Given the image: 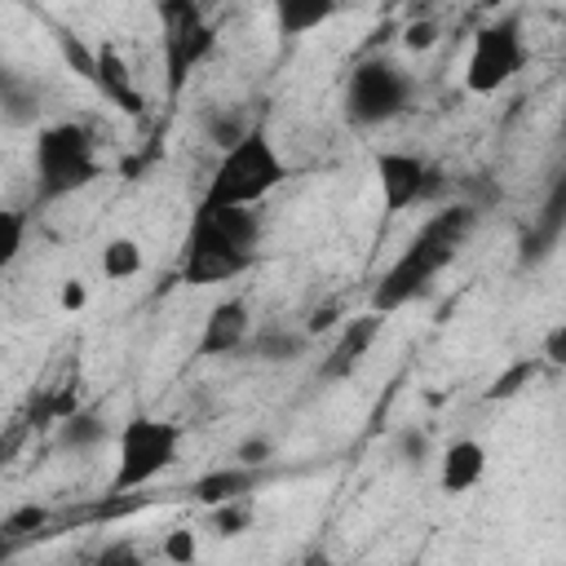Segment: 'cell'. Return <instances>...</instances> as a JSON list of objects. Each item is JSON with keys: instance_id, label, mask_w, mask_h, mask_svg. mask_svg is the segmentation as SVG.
I'll return each instance as SVG.
<instances>
[{"instance_id": "1", "label": "cell", "mask_w": 566, "mask_h": 566, "mask_svg": "<svg viewBox=\"0 0 566 566\" xmlns=\"http://www.w3.org/2000/svg\"><path fill=\"white\" fill-rule=\"evenodd\" d=\"M473 230H478V208H469V203H455V208L433 212L424 221V230L402 248V256L371 287V310L376 314H394L407 301H416L429 287V279L469 243Z\"/></svg>"}, {"instance_id": "22", "label": "cell", "mask_w": 566, "mask_h": 566, "mask_svg": "<svg viewBox=\"0 0 566 566\" xmlns=\"http://www.w3.org/2000/svg\"><path fill=\"white\" fill-rule=\"evenodd\" d=\"M212 526H217V535H239V531H248L252 526V500L248 495H239V500H226V504H217L212 509Z\"/></svg>"}, {"instance_id": "9", "label": "cell", "mask_w": 566, "mask_h": 566, "mask_svg": "<svg viewBox=\"0 0 566 566\" xmlns=\"http://www.w3.org/2000/svg\"><path fill=\"white\" fill-rule=\"evenodd\" d=\"M376 186L385 212H407L429 190V168L411 150H376Z\"/></svg>"}, {"instance_id": "2", "label": "cell", "mask_w": 566, "mask_h": 566, "mask_svg": "<svg viewBox=\"0 0 566 566\" xmlns=\"http://www.w3.org/2000/svg\"><path fill=\"white\" fill-rule=\"evenodd\" d=\"M287 181V159L279 155V146L270 142V133L256 124L248 128L234 146L221 150L203 203H234V208H256L270 190H279Z\"/></svg>"}, {"instance_id": "23", "label": "cell", "mask_w": 566, "mask_h": 566, "mask_svg": "<svg viewBox=\"0 0 566 566\" xmlns=\"http://www.w3.org/2000/svg\"><path fill=\"white\" fill-rule=\"evenodd\" d=\"M433 44H438V22H433V18H416V22L402 27V49L424 53V49H433Z\"/></svg>"}, {"instance_id": "11", "label": "cell", "mask_w": 566, "mask_h": 566, "mask_svg": "<svg viewBox=\"0 0 566 566\" xmlns=\"http://www.w3.org/2000/svg\"><path fill=\"white\" fill-rule=\"evenodd\" d=\"M380 318H385V314L367 310V314H358V318L345 323L340 340L332 345V354H327L323 367H318L323 380H345V376H354V367L371 354V345H376V336H380Z\"/></svg>"}, {"instance_id": "21", "label": "cell", "mask_w": 566, "mask_h": 566, "mask_svg": "<svg viewBox=\"0 0 566 566\" xmlns=\"http://www.w3.org/2000/svg\"><path fill=\"white\" fill-rule=\"evenodd\" d=\"M57 53H62V62L80 75V80H97V49H88L75 31H57Z\"/></svg>"}, {"instance_id": "18", "label": "cell", "mask_w": 566, "mask_h": 566, "mask_svg": "<svg viewBox=\"0 0 566 566\" xmlns=\"http://www.w3.org/2000/svg\"><path fill=\"white\" fill-rule=\"evenodd\" d=\"M97 265H102V274H106V279L124 283V279L142 274V265H146V252H142V243H137V239H128V234H115V239H106V243H102V256H97Z\"/></svg>"}, {"instance_id": "17", "label": "cell", "mask_w": 566, "mask_h": 566, "mask_svg": "<svg viewBox=\"0 0 566 566\" xmlns=\"http://www.w3.org/2000/svg\"><path fill=\"white\" fill-rule=\"evenodd\" d=\"M305 336L310 332H287V327H261L256 336H248V354L261 363H296L305 354Z\"/></svg>"}, {"instance_id": "30", "label": "cell", "mask_w": 566, "mask_h": 566, "mask_svg": "<svg viewBox=\"0 0 566 566\" xmlns=\"http://www.w3.org/2000/svg\"><path fill=\"white\" fill-rule=\"evenodd\" d=\"M270 455H274L270 438H243V442H239V464H252V469H256V464H265Z\"/></svg>"}, {"instance_id": "31", "label": "cell", "mask_w": 566, "mask_h": 566, "mask_svg": "<svg viewBox=\"0 0 566 566\" xmlns=\"http://www.w3.org/2000/svg\"><path fill=\"white\" fill-rule=\"evenodd\" d=\"M4 226H9V239H4V265H9L22 248V212H4Z\"/></svg>"}, {"instance_id": "32", "label": "cell", "mask_w": 566, "mask_h": 566, "mask_svg": "<svg viewBox=\"0 0 566 566\" xmlns=\"http://www.w3.org/2000/svg\"><path fill=\"white\" fill-rule=\"evenodd\" d=\"M336 318H340V310H336V305H323V310H314V314H310V323H305V332H310V336H318V332H327V327H336Z\"/></svg>"}, {"instance_id": "27", "label": "cell", "mask_w": 566, "mask_h": 566, "mask_svg": "<svg viewBox=\"0 0 566 566\" xmlns=\"http://www.w3.org/2000/svg\"><path fill=\"white\" fill-rule=\"evenodd\" d=\"M57 305H62L66 314H80V310L88 305V283H84V279H66V283L57 287Z\"/></svg>"}, {"instance_id": "6", "label": "cell", "mask_w": 566, "mask_h": 566, "mask_svg": "<svg viewBox=\"0 0 566 566\" xmlns=\"http://www.w3.org/2000/svg\"><path fill=\"white\" fill-rule=\"evenodd\" d=\"M252 256H256V248H248L243 239H234V234L217 221V212L199 203L195 226H190V239H186L181 279H186L190 287H199V283H226V279L243 274V270L252 265Z\"/></svg>"}, {"instance_id": "24", "label": "cell", "mask_w": 566, "mask_h": 566, "mask_svg": "<svg viewBox=\"0 0 566 566\" xmlns=\"http://www.w3.org/2000/svg\"><path fill=\"white\" fill-rule=\"evenodd\" d=\"M44 517H49V513H44L40 504H22V509H13V513L4 517V526H0V531H4V535H27V531H40V526H44Z\"/></svg>"}, {"instance_id": "8", "label": "cell", "mask_w": 566, "mask_h": 566, "mask_svg": "<svg viewBox=\"0 0 566 566\" xmlns=\"http://www.w3.org/2000/svg\"><path fill=\"white\" fill-rule=\"evenodd\" d=\"M526 62L522 44V22L517 18H495L473 31V49L464 62V84L469 93H500Z\"/></svg>"}, {"instance_id": "7", "label": "cell", "mask_w": 566, "mask_h": 566, "mask_svg": "<svg viewBox=\"0 0 566 566\" xmlns=\"http://www.w3.org/2000/svg\"><path fill=\"white\" fill-rule=\"evenodd\" d=\"M159 22H164V71H168V93L186 88L190 71L217 49V35L199 9V0H159Z\"/></svg>"}, {"instance_id": "13", "label": "cell", "mask_w": 566, "mask_h": 566, "mask_svg": "<svg viewBox=\"0 0 566 566\" xmlns=\"http://www.w3.org/2000/svg\"><path fill=\"white\" fill-rule=\"evenodd\" d=\"M97 93L106 97V102H115L124 115H142L146 111V97L137 93V84H133V71H128V62L119 57V49L115 44H97Z\"/></svg>"}, {"instance_id": "16", "label": "cell", "mask_w": 566, "mask_h": 566, "mask_svg": "<svg viewBox=\"0 0 566 566\" xmlns=\"http://www.w3.org/2000/svg\"><path fill=\"white\" fill-rule=\"evenodd\" d=\"M0 111H4V124L9 128H27L40 119V88L27 84L22 75L4 71V84H0Z\"/></svg>"}, {"instance_id": "12", "label": "cell", "mask_w": 566, "mask_h": 566, "mask_svg": "<svg viewBox=\"0 0 566 566\" xmlns=\"http://www.w3.org/2000/svg\"><path fill=\"white\" fill-rule=\"evenodd\" d=\"M482 473H486V447H482L478 438H455V442H447V451H442V460H438V482H442L447 495L473 491V486L482 482Z\"/></svg>"}, {"instance_id": "20", "label": "cell", "mask_w": 566, "mask_h": 566, "mask_svg": "<svg viewBox=\"0 0 566 566\" xmlns=\"http://www.w3.org/2000/svg\"><path fill=\"white\" fill-rule=\"evenodd\" d=\"M535 376H539V358H517V363H509V367L491 380L486 398H491V402H509V398H513V394H522Z\"/></svg>"}, {"instance_id": "10", "label": "cell", "mask_w": 566, "mask_h": 566, "mask_svg": "<svg viewBox=\"0 0 566 566\" xmlns=\"http://www.w3.org/2000/svg\"><path fill=\"white\" fill-rule=\"evenodd\" d=\"M248 336H252V314H248V305H243L239 296H226V301H217V305L203 314V327H199V345H195V349H199L203 358H221V354L243 349Z\"/></svg>"}, {"instance_id": "4", "label": "cell", "mask_w": 566, "mask_h": 566, "mask_svg": "<svg viewBox=\"0 0 566 566\" xmlns=\"http://www.w3.org/2000/svg\"><path fill=\"white\" fill-rule=\"evenodd\" d=\"M181 451V424L159 420V416H133L119 429V451H115V478L111 491H142L155 482L164 469H172Z\"/></svg>"}, {"instance_id": "25", "label": "cell", "mask_w": 566, "mask_h": 566, "mask_svg": "<svg viewBox=\"0 0 566 566\" xmlns=\"http://www.w3.org/2000/svg\"><path fill=\"white\" fill-rule=\"evenodd\" d=\"M195 553H199V544H195V531H168L164 535V557L168 562H177V566H186V562H195Z\"/></svg>"}, {"instance_id": "15", "label": "cell", "mask_w": 566, "mask_h": 566, "mask_svg": "<svg viewBox=\"0 0 566 566\" xmlns=\"http://www.w3.org/2000/svg\"><path fill=\"white\" fill-rule=\"evenodd\" d=\"M248 491H252V464L212 469V473H203V478L190 486V495H195L199 504H208V509H217V504H226V500H239V495H248Z\"/></svg>"}, {"instance_id": "19", "label": "cell", "mask_w": 566, "mask_h": 566, "mask_svg": "<svg viewBox=\"0 0 566 566\" xmlns=\"http://www.w3.org/2000/svg\"><path fill=\"white\" fill-rule=\"evenodd\" d=\"M106 438V420L93 411V407H75L62 424H57V442L66 447V451H88V447H97Z\"/></svg>"}, {"instance_id": "29", "label": "cell", "mask_w": 566, "mask_h": 566, "mask_svg": "<svg viewBox=\"0 0 566 566\" xmlns=\"http://www.w3.org/2000/svg\"><path fill=\"white\" fill-rule=\"evenodd\" d=\"M544 363H553V367H566V323H557V327H548L544 332Z\"/></svg>"}, {"instance_id": "26", "label": "cell", "mask_w": 566, "mask_h": 566, "mask_svg": "<svg viewBox=\"0 0 566 566\" xmlns=\"http://www.w3.org/2000/svg\"><path fill=\"white\" fill-rule=\"evenodd\" d=\"M398 455H402L407 464H420V460H429V433H424L420 424L402 429V433H398Z\"/></svg>"}, {"instance_id": "28", "label": "cell", "mask_w": 566, "mask_h": 566, "mask_svg": "<svg viewBox=\"0 0 566 566\" xmlns=\"http://www.w3.org/2000/svg\"><path fill=\"white\" fill-rule=\"evenodd\" d=\"M248 133V124L239 119V115H221V119H212V142L226 150V146H234L239 137Z\"/></svg>"}, {"instance_id": "3", "label": "cell", "mask_w": 566, "mask_h": 566, "mask_svg": "<svg viewBox=\"0 0 566 566\" xmlns=\"http://www.w3.org/2000/svg\"><path fill=\"white\" fill-rule=\"evenodd\" d=\"M102 172L93 137L84 124H44L35 128V177H40V195L44 199H62L71 190H84L93 177Z\"/></svg>"}, {"instance_id": "5", "label": "cell", "mask_w": 566, "mask_h": 566, "mask_svg": "<svg viewBox=\"0 0 566 566\" xmlns=\"http://www.w3.org/2000/svg\"><path fill=\"white\" fill-rule=\"evenodd\" d=\"M411 106V75L389 57H363L345 84V119L354 128H376Z\"/></svg>"}, {"instance_id": "14", "label": "cell", "mask_w": 566, "mask_h": 566, "mask_svg": "<svg viewBox=\"0 0 566 566\" xmlns=\"http://www.w3.org/2000/svg\"><path fill=\"white\" fill-rule=\"evenodd\" d=\"M274 9V22H279V35L296 40V35H310L318 27H327L340 9V0H270Z\"/></svg>"}]
</instances>
